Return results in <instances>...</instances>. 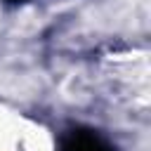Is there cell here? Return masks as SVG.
<instances>
[{
  "label": "cell",
  "instance_id": "6da1fadb",
  "mask_svg": "<svg viewBox=\"0 0 151 151\" xmlns=\"http://www.w3.org/2000/svg\"><path fill=\"white\" fill-rule=\"evenodd\" d=\"M61 151H116V149L94 132H73L64 142Z\"/></svg>",
  "mask_w": 151,
  "mask_h": 151
}]
</instances>
